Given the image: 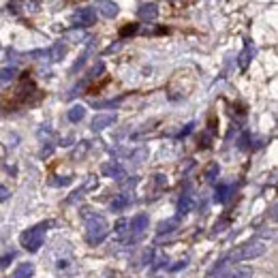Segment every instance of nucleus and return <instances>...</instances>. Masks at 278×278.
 Returning a JSON list of instances; mask_svg holds the SVG:
<instances>
[{
  "label": "nucleus",
  "instance_id": "1a4fd4ad",
  "mask_svg": "<svg viewBox=\"0 0 278 278\" xmlns=\"http://www.w3.org/2000/svg\"><path fill=\"white\" fill-rule=\"evenodd\" d=\"M137 13H139V17H141L143 22H154V19L158 17V7L154 2H143Z\"/></svg>",
  "mask_w": 278,
  "mask_h": 278
},
{
  "label": "nucleus",
  "instance_id": "7ed1b4c3",
  "mask_svg": "<svg viewBox=\"0 0 278 278\" xmlns=\"http://www.w3.org/2000/svg\"><path fill=\"white\" fill-rule=\"evenodd\" d=\"M47 227H49V223H39V225H34V227L26 229L24 233L19 235V246H22L24 250H28V253H39L45 242V231H47Z\"/></svg>",
  "mask_w": 278,
  "mask_h": 278
},
{
  "label": "nucleus",
  "instance_id": "423d86ee",
  "mask_svg": "<svg viewBox=\"0 0 278 278\" xmlns=\"http://www.w3.org/2000/svg\"><path fill=\"white\" fill-rule=\"evenodd\" d=\"M94 9L103 15V17H107V19H114L116 15L120 13V7H118L114 0H96Z\"/></svg>",
  "mask_w": 278,
  "mask_h": 278
},
{
  "label": "nucleus",
  "instance_id": "2eb2a0df",
  "mask_svg": "<svg viewBox=\"0 0 278 278\" xmlns=\"http://www.w3.org/2000/svg\"><path fill=\"white\" fill-rule=\"evenodd\" d=\"M178 227H180V218L176 216V218H171V220H163V223L156 227V233H158V235H163V233H173V231H176Z\"/></svg>",
  "mask_w": 278,
  "mask_h": 278
},
{
  "label": "nucleus",
  "instance_id": "6e6552de",
  "mask_svg": "<svg viewBox=\"0 0 278 278\" xmlns=\"http://www.w3.org/2000/svg\"><path fill=\"white\" fill-rule=\"evenodd\" d=\"M118 120V116L116 114H96L94 118H92V122H90V128L92 131H105L107 126H111L114 122Z\"/></svg>",
  "mask_w": 278,
  "mask_h": 278
},
{
  "label": "nucleus",
  "instance_id": "39448f33",
  "mask_svg": "<svg viewBox=\"0 0 278 278\" xmlns=\"http://www.w3.org/2000/svg\"><path fill=\"white\" fill-rule=\"evenodd\" d=\"M96 24V9L94 7H81L73 13V26L75 28H90Z\"/></svg>",
  "mask_w": 278,
  "mask_h": 278
},
{
  "label": "nucleus",
  "instance_id": "4468645a",
  "mask_svg": "<svg viewBox=\"0 0 278 278\" xmlns=\"http://www.w3.org/2000/svg\"><path fill=\"white\" fill-rule=\"evenodd\" d=\"M231 190H233V186L231 184H218L214 190V201L216 203H225L229 199V195H231Z\"/></svg>",
  "mask_w": 278,
  "mask_h": 278
},
{
  "label": "nucleus",
  "instance_id": "ddd939ff",
  "mask_svg": "<svg viewBox=\"0 0 278 278\" xmlns=\"http://www.w3.org/2000/svg\"><path fill=\"white\" fill-rule=\"evenodd\" d=\"M190 210H193V197H190V193H182V197L178 201V218L186 216Z\"/></svg>",
  "mask_w": 278,
  "mask_h": 278
},
{
  "label": "nucleus",
  "instance_id": "cd10ccee",
  "mask_svg": "<svg viewBox=\"0 0 278 278\" xmlns=\"http://www.w3.org/2000/svg\"><path fill=\"white\" fill-rule=\"evenodd\" d=\"M186 263H188V261H186V259H184V261H180V263H176V265H173V267H171V272H178V270H184V267H186Z\"/></svg>",
  "mask_w": 278,
  "mask_h": 278
},
{
  "label": "nucleus",
  "instance_id": "aec40b11",
  "mask_svg": "<svg viewBox=\"0 0 278 278\" xmlns=\"http://www.w3.org/2000/svg\"><path fill=\"white\" fill-rule=\"evenodd\" d=\"M218 173H220V167L216 163H212L208 167V171H205V180H208V182H214V180L218 178Z\"/></svg>",
  "mask_w": 278,
  "mask_h": 278
},
{
  "label": "nucleus",
  "instance_id": "dca6fc26",
  "mask_svg": "<svg viewBox=\"0 0 278 278\" xmlns=\"http://www.w3.org/2000/svg\"><path fill=\"white\" fill-rule=\"evenodd\" d=\"M66 118H69V122L77 124V122H81L86 118V107L84 105H73L69 109V114H66Z\"/></svg>",
  "mask_w": 278,
  "mask_h": 278
},
{
  "label": "nucleus",
  "instance_id": "6ab92c4d",
  "mask_svg": "<svg viewBox=\"0 0 278 278\" xmlns=\"http://www.w3.org/2000/svg\"><path fill=\"white\" fill-rule=\"evenodd\" d=\"M15 77H17V69H15V66H4V69H0V84H9V81H13Z\"/></svg>",
  "mask_w": 278,
  "mask_h": 278
},
{
  "label": "nucleus",
  "instance_id": "bb28decb",
  "mask_svg": "<svg viewBox=\"0 0 278 278\" xmlns=\"http://www.w3.org/2000/svg\"><path fill=\"white\" fill-rule=\"evenodd\" d=\"M193 128H195V122H190V124H186V126H184V128H182V131H180V137H186V135H188V133H190V131H193Z\"/></svg>",
  "mask_w": 278,
  "mask_h": 278
},
{
  "label": "nucleus",
  "instance_id": "b1692460",
  "mask_svg": "<svg viewBox=\"0 0 278 278\" xmlns=\"http://www.w3.org/2000/svg\"><path fill=\"white\" fill-rule=\"evenodd\" d=\"M9 197H11V193H9V188L4 186V184H0V203H4Z\"/></svg>",
  "mask_w": 278,
  "mask_h": 278
},
{
  "label": "nucleus",
  "instance_id": "20e7f679",
  "mask_svg": "<svg viewBox=\"0 0 278 278\" xmlns=\"http://www.w3.org/2000/svg\"><path fill=\"white\" fill-rule=\"evenodd\" d=\"M253 267H244V265H227V261H220L205 278H253Z\"/></svg>",
  "mask_w": 278,
  "mask_h": 278
},
{
  "label": "nucleus",
  "instance_id": "412c9836",
  "mask_svg": "<svg viewBox=\"0 0 278 278\" xmlns=\"http://www.w3.org/2000/svg\"><path fill=\"white\" fill-rule=\"evenodd\" d=\"M148 156V150L146 148H139V150H135V152H131V158H133V163H141L143 158Z\"/></svg>",
  "mask_w": 278,
  "mask_h": 278
},
{
  "label": "nucleus",
  "instance_id": "f03ea898",
  "mask_svg": "<svg viewBox=\"0 0 278 278\" xmlns=\"http://www.w3.org/2000/svg\"><path fill=\"white\" fill-rule=\"evenodd\" d=\"M265 250H267L265 240H250V242H246V244L238 246V248L231 253L229 261L231 263H238V261H253V259L263 257Z\"/></svg>",
  "mask_w": 278,
  "mask_h": 278
},
{
  "label": "nucleus",
  "instance_id": "f3484780",
  "mask_svg": "<svg viewBox=\"0 0 278 278\" xmlns=\"http://www.w3.org/2000/svg\"><path fill=\"white\" fill-rule=\"evenodd\" d=\"M32 276H34V263H22L13 272V278H32Z\"/></svg>",
  "mask_w": 278,
  "mask_h": 278
},
{
  "label": "nucleus",
  "instance_id": "9d476101",
  "mask_svg": "<svg viewBox=\"0 0 278 278\" xmlns=\"http://www.w3.org/2000/svg\"><path fill=\"white\" fill-rule=\"evenodd\" d=\"M101 171H103V176H107V178H122L124 176V167H122L120 163L118 161H114V163H105L101 167Z\"/></svg>",
  "mask_w": 278,
  "mask_h": 278
},
{
  "label": "nucleus",
  "instance_id": "f8f14e48",
  "mask_svg": "<svg viewBox=\"0 0 278 278\" xmlns=\"http://www.w3.org/2000/svg\"><path fill=\"white\" fill-rule=\"evenodd\" d=\"M131 195H126V193H120V195H116L114 197V201H111V212H122V210H126L128 205H131Z\"/></svg>",
  "mask_w": 278,
  "mask_h": 278
},
{
  "label": "nucleus",
  "instance_id": "0eeeda50",
  "mask_svg": "<svg viewBox=\"0 0 278 278\" xmlns=\"http://www.w3.org/2000/svg\"><path fill=\"white\" fill-rule=\"evenodd\" d=\"M148 225H150V218H148V214H137L131 218V223H128V233L133 235H141L143 231L148 229Z\"/></svg>",
  "mask_w": 278,
  "mask_h": 278
},
{
  "label": "nucleus",
  "instance_id": "9b49d317",
  "mask_svg": "<svg viewBox=\"0 0 278 278\" xmlns=\"http://www.w3.org/2000/svg\"><path fill=\"white\" fill-rule=\"evenodd\" d=\"M64 54H66V43H64V41H58V43H54V45L49 47V51H47V56H49L51 62H60V60L64 58Z\"/></svg>",
  "mask_w": 278,
  "mask_h": 278
},
{
  "label": "nucleus",
  "instance_id": "5701e85b",
  "mask_svg": "<svg viewBox=\"0 0 278 278\" xmlns=\"http://www.w3.org/2000/svg\"><path fill=\"white\" fill-rule=\"evenodd\" d=\"M13 259H15V255H13V253H9V255L0 257V270H4V267L11 265V261H13Z\"/></svg>",
  "mask_w": 278,
  "mask_h": 278
},
{
  "label": "nucleus",
  "instance_id": "f257e3e1",
  "mask_svg": "<svg viewBox=\"0 0 278 278\" xmlns=\"http://www.w3.org/2000/svg\"><path fill=\"white\" fill-rule=\"evenodd\" d=\"M107 235H109V225H107L105 216L94 212L86 220V242L90 246H99L107 240Z\"/></svg>",
  "mask_w": 278,
  "mask_h": 278
},
{
  "label": "nucleus",
  "instance_id": "393cba45",
  "mask_svg": "<svg viewBox=\"0 0 278 278\" xmlns=\"http://www.w3.org/2000/svg\"><path fill=\"white\" fill-rule=\"evenodd\" d=\"M71 180L73 178H58V180H51V184H54V186H66V184H71Z\"/></svg>",
  "mask_w": 278,
  "mask_h": 278
},
{
  "label": "nucleus",
  "instance_id": "a211bd4d",
  "mask_svg": "<svg viewBox=\"0 0 278 278\" xmlns=\"http://www.w3.org/2000/svg\"><path fill=\"white\" fill-rule=\"evenodd\" d=\"M253 54H255V47H253V45H246L244 51H242L240 58H238V64H240V69H242V71H244L246 66H248L250 60H253Z\"/></svg>",
  "mask_w": 278,
  "mask_h": 278
},
{
  "label": "nucleus",
  "instance_id": "4be33fe9",
  "mask_svg": "<svg viewBox=\"0 0 278 278\" xmlns=\"http://www.w3.org/2000/svg\"><path fill=\"white\" fill-rule=\"evenodd\" d=\"M139 30V24H128V26H124V28L120 30V37H128V34H135Z\"/></svg>",
  "mask_w": 278,
  "mask_h": 278
},
{
  "label": "nucleus",
  "instance_id": "a878e982",
  "mask_svg": "<svg viewBox=\"0 0 278 278\" xmlns=\"http://www.w3.org/2000/svg\"><path fill=\"white\" fill-rule=\"evenodd\" d=\"M248 133H244V135L240 137V141H238V146H240V150H246V146H248Z\"/></svg>",
  "mask_w": 278,
  "mask_h": 278
}]
</instances>
